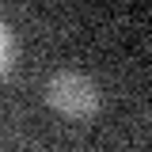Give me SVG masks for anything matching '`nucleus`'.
Returning a JSON list of instances; mask_svg holds the SVG:
<instances>
[{
  "mask_svg": "<svg viewBox=\"0 0 152 152\" xmlns=\"http://www.w3.org/2000/svg\"><path fill=\"white\" fill-rule=\"evenodd\" d=\"M46 103H50L57 114L84 122V118H91V114L99 110V88H95L91 76L65 69V72H53L46 80Z\"/></svg>",
  "mask_w": 152,
  "mask_h": 152,
  "instance_id": "f257e3e1",
  "label": "nucleus"
},
{
  "mask_svg": "<svg viewBox=\"0 0 152 152\" xmlns=\"http://www.w3.org/2000/svg\"><path fill=\"white\" fill-rule=\"evenodd\" d=\"M12 65H15V34H12V27L0 19V80L12 72Z\"/></svg>",
  "mask_w": 152,
  "mask_h": 152,
  "instance_id": "f03ea898",
  "label": "nucleus"
}]
</instances>
